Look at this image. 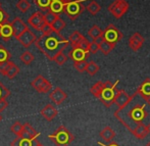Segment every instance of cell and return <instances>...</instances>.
Masks as SVG:
<instances>
[{
  "mask_svg": "<svg viewBox=\"0 0 150 146\" xmlns=\"http://www.w3.org/2000/svg\"><path fill=\"white\" fill-rule=\"evenodd\" d=\"M115 118L136 138H146L150 133V99L136 90L129 102L115 111Z\"/></svg>",
  "mask_w": 150,
  "mask_h": 146,
  "instance_id": "obj_1",
  "label": "cell"
},
{
  "mask_svg": "<svg viewBox=\"0 0 150 146\" xmlns=\"http://www.w3.org/2000/svg\"><path fill=\"white\" fill-rule=\"evenodd\" d=\"M38 135L39 134H38L37 131L29 123H26V124H24V129H23V132L20 137L27 138V139H35L38 137Z\"/></svg>",
  "mask_w": 150,
  "mask_h": 146,
  "instance_id": "obj_18",
  "label": "cell"
},
{
  "mask_svg": "<svg viewBox=\"0 0 150 146\" xmlns=\"http://www.w3.org/2000/svg\"><path fill=\"white\" fill-rule=\"evenodd\" d=\"M8 18H9V16H8V13L5 11L4 9H2L1 7H0V25H5L8 23Z\"/></svg>",
  "mask_w": 150,
  "mask_h": 146,
  "instance_id": "obj_40",
  "label": "cell"
},
{
  "mask_svg": "<svg viewBox=\"0 0 150 146\" xmlns=\"http://www.w3.org/2000/svg\"><path fill=\"white\" fill-rule=\"evenodd\" d=\"M58 18V16L56 13L52 11H47L45 14H44V18H45V23L46 24H49V25H52L54 22L56 21V18Z\"/></svg>",
  "mask_w": 150,
  "mask_h": 146,
  "instance_id": "obj_35",
  "label": "cell"
},
{
  "mask_svg": "<svg viewBox=\"0 0 150 146\" xmlns=\"http://www.w3.org/2000/svg\"><path fill=\"white\" fill-rule=\"evenodd\" d=\"M40 31H41L43 34H49V33H51V32H53V28H52L51 25L46 24V23H45V24L43 25V27H42Z\"/></svg>",
  "mask_w": 150,
  "mask_h": 146,
  "instance_id": "obj_44",
  "label": "cell"
},
{
  "mask_svg": "<svg viewBox=\"0 0 150 146\" xmlns=\"http://www.w3.org/2000/svg\"><path fill=\"white\" fill-rule=\"evenodd\" d=\"M84 38V36L80 33L79 31H75L71 33V35L69 36V44L71 45V47H76V46L79 45V43L82 41V39Z\"/></svg>",
  "mask_w": 150,
  "mask_h": 146,
  "instance_id": "obj_23",
  "label": "cell"
},
{
  "mask_svg": "<svg viewBox=\"0 0 150 146\" xmlns=\"http://www.w3.org/2000/svg\"><path fill=\"white\" fill-rule=\"evenodd\" d=\"M145 146H150V141H149V142H148V143H147V144H146V145H145Z\"/></svg>",
  "mask_w": 150,
  "mask_h": 146,
  "instance_id": "obj_49",
  "label": "cell"
},
{
  "mask_svg": "<svg viewBox=\"0 0 150 146\" xmlns=\"http://www.w3.org/2000/svg\"><path fill=\"white\" fill-rule=\"evenodd\" d=\"M49 139L56 146H69L74 141V135L64 126H60L55 132L49 135Z\"/></svg>",
  "mask_w": 150,
  "mask_h": 146,
  "instance_id": "obj_4",
  "label": "cell"
},
{
  "mask_svg": "<svg viewBox=\"0 0 150 146\" xmlns=\"http://www.w3.org/2000/svg\"><path fill=\"white\" fill-rule=\"evenodd\" d=\"M115 18H120L129 10V3L126 0H115L107 8Z\"/></svg>",
  "mask_w": 150,
  "mask_h": 146,
  "instance_id": "obj_6",
  "label": "cell"
},
{
  "mask_svg": "<svg viewBox=\"0 0 150 146\" xmlns=\"http://www.w3.org/2000/svg\"><path fill=\"white\" fill-rule=\"evenodd\" d=\"M51 26H52V28H53V31L60 33V32L65 28V22L63 20H61L59 16H58V18H56V21L51 25Z\"/></svg>",
  "mask_w": 150,
  "mask_h": 146,
  "instance_id": "obj_33",
  "label": "cell"
},
{
  "mask_svg": "<svg viewBox=\"0 0 150 146\" xmlns=\"http://www.w3.org/2000/svg\"><path fill=\"white\" fill-rule=\"evenodd\" d=\"M88 35H89L93 40H94V39H96V38L103 36V31L99 28L97 25H94V26H93L92 28L88 31Z\"/></svg>",
  "mask_w": 150,
  "mask_h": 146,
  "instance_id": "obj_27",
  "label": "cell"
},
{
  "mask_svg": "<svg viewBox=\"0 0 150 146\" xmlns=\"http://www.w3.org/2000/svg\"><path fill=\"white\" fill-rule=\"evenodd\" d=\"M115 46V43H111V42L105 41L104 40V41L100 44V51L102 52L104 55H108L113 50Z\"/></svg>",
  "mask_w": 150,
  "mask_h": 146,
  "instance_id": "obj_24",
  "label": "cell"
},
{
  "mask_svg": "<svg viewBox=\"0 0 150 146\" xmlns=\"http://www.w3.org/2000/svg\"><path fill=\"white\" fill-rule=\"evenodd\" d=\"M49 98L55 105H60L67 98V95L60 87H56L50 92Z\"/></svg>",
  "mask_w": 150,
  "mask_h": 146,
  "instance_id": "obj_10",
  "label": "cell"
},
{
  "mask_svg": "<svg viewBox=\"0 0 150 146\" xmlns=\"http://www.w3.org/2000/svg\"><path fill=\"white\" fill-rule=\"evenodd\" d=\"M64 7H65V4L63 3L61 0H54V1H52L51 4H50L49 10L58 16V14L64 12Z\"/></svg>",
  "mask_w": 150,
  "mask_h": 146,
  "instance_id": "obj_20",
  "label": "cell"
},
{
  "mask_svg": "<svg viewBox=\"0 0 150 146\" xmlns=\"http://www.w3.org/2000/svg\"><path fill=\"white\" fill-rule=\"evenodd\" d=\"M71 1H74V0H71Z\"/></svg>",
  "mask_w": 150,
  "mask_h": 146,
  "instance_id": "obj_52",
  "label": "cell"
},
{
  "mask_svg": "<svg viewBox=\"0 0 150 146\" xmlns=\"http://www.w3.org/2000/svg\"><path fill=\"white\" fill-rule=\"evenodd\" d=\"M10 95V90L6 86H4L2 84V82L0 81V101L6 99Z\"/></svg>",
  "mask_w": 150,
  "mask_h": 146,
  "instance_id": "obj_37",
  "label": "cell"
},
{
  "mask_svg": "<svg viewBox=\"0 0 150 146\" xmlns=\"http://www.w3.org/2000/svg\"><path fill=\"white\" fill-rule=\"evenodd\" d=\"M20 59L25 64H30L31 62H33V61L35 60V56H34V54L31 53L30 51H25L24 53L21 55Z\"/></svg>",
  "mask_w": 150,
  "mask_h": 146,
  "instance_id": "obj_31",
  "label": "cell"
},
{
  "mask_svg": "<svg viewBox=\"0 0 150 146\" xmlns=\"http://www.w3.org/2000/svg\"><path fill=\"white\" fill-rule=\"evenodd\" d=\"M10 57H11L10 52L3 45H0V62H5V61L10 60Z\"/></svg>",
  "mask_w": 150,
  "mask_h": 146,
  "instance_id": "obj_30",
  "label": "cell"
},
{
  "mask_svg": "<svg viewBox=\"0 0 150 146\" xmlns=\"http://www.w3.org/2000/svg\"><path fill=\"white\" fill-rule=\"evenodd\" d=\"M1 120H2V117H1V115H0V122H1Z\"/></svg>",
  "mask_w": 150,
  "mask_h": 146,
  "instance_id": "obj_50",
  "label": "cell"
},
{
  "mask_svg": "<svg viewBox=\"0 0 150 146\" xmlns=\"http://www.w3.org/2000/svg\"><path fill=\"white\" fill-rule=\"evenodd\" d=\"M119 82H120L119 80L113 84H111L109 81L104 82V87L102 88V90H101L100 94H99L97 99H99L106 107H110L115 103V94L117 92L115 90V88H117Z\"/></svg>",
  "mask_w": 150,
  "mask_h": 146,
  "instance_id": "obj_3",
  "label": "cell"
},
{
  "mask_svg": "<svg viewBox=\"0 0 150 146\" xmlns=\"http://www.w3.org/2000/svg\"><path fill=\"white\" fill-rule=\"evenodd\" d=\"M11 62H12V61H10V60L5 61V62H0V73H1V75L5 76L6 72H7L8 67H10Z\"/></svg>",
  "mask_w": 150,
  "mask_h": 146,
  "instance_id": "obj_42",
  "label": "cell"
},
{
  "mask_svg": "<svg viewBox=\"0 0 150 146\" xmlns=\"http://www.w3.org/2000/svg\"><path fill=\"white\" fill-rule=\"evenodd\" d=\"M1 37L5 41H8L11 37H13V29L11 24H5L1 26Z\"/></svg>",
  "mask_w": 150,
  "mask_h": 146,
  "instance_id": "obj_22",
  "label": "cell"
},
{
  "mask_svg": "<svg viewBox=\"0 0 150 146\" xmlns=\"http://www.w3.org/2000/svg\"><path fill=\"white\" fill-rule=\"evenodd\" d=\"M67 60V56L63 53V51H61L58 54H56V56L54 57V61H55L58 65H62L63 63H65Z\"/></svg>",
  "mask_w": 150,
  "mask_h": 146,
  "instance_id": "obj_39",
  "label": "cell"
},
{
  "mask_svg": "<svg viewBox=\"0 0 150 146\" xmlns=\"http://www.w3.org/2000/svg\"><path fill=\"white\" fill-rule=\"evenodd\" d=\"M87 64H88V62L86 60L75 61V62H74V67H75L79 73H84V72H86V69H87Z\"/></svg>",
  "mask_w": 150,
  "mask_h": 146,
  "instance_id": "obj_36",
  "label": "cell"
},
{
  "mask_svg": "<svg viewBox=\"0 0 150 146\" xmlns=\"http://www.w3.org/2000/svg\"><path fill=\"white\" fill-rule=\"evenodd\" d=\"M52 0H35L36 5L42 10H47L49 9V6L51 4Z\"/></svg>",
  "mask_w": 150,
  "mask_h": 146,
  "instance_id": "obj_38",
  "label": "cell"
},
{
  "mask_svg": "<svg viewBox=\"0 0 150 146\" xmlns=\"http://www.w3.org/2000/svg\"><path fill=\"white\" fill-rule=\"evenodd\" d=\"M93 41L96 42L97 44H99V45H100V44L104 41V38H103V36H101V37H98V38H96V39H94Z\"/></svg>",
  "mask_w": 150,
  "mask_h": 146,
  "instance_id": "obj_46",
  "label": "cell"
},
{
  "mask_svg": "<svg viewBox=\"0 0 150 146\" xmlns=\"http://www.w3.org/2000/svg\"><path fill=\"white\" fill-rule=\"evenodd\" d=\"M28 24L30 25L33 29L35 30H41L43 25L45 24V18H44V14L41 11H37L33 13L29 18Z\"/></svg>",
  "mask_w": 150,
  "mask_h": 146,
  "instance_id": "obj_9",
  "label": "cell"
},
{
  "mask_svg": "<svg viewBox=\"0 0 150 146\" xmlns=\"http://www.w3.org/2000/svg\"><path fill=\"white\" fill-rule=\"evenodd\" d=\"M99 71V65L97 64L95 61H90L87 64V69H86V73H88L90 76H95Z\"/></svg>",
  "mask_w": 150,
  "mask_h": 146,
  "instance_id": "obj_29",
  "label": "cell"
},
{
  "mask_svg": "<svg viewBox=\"0 0 150 146\" xmlns=\"http://www.w3.org/2000/svg\"><path fill=\"white\" fill-rule=\"evenodd\" d=\"M145 39L140 33H134L129 40V46L134 52H137L143 46Z\"/></svg>",
  "mask_w": 150,
  "mask_h": 146,
  "instance_id": "obj_12",
  "label": "cell"
},
{
  "mask_svg": "<svg viewBox=\"0 0 150 146\" xmlns=\"http://www.w3.org/2000/svg\"><path fill=\"white\" fill-rule=\"evenodd\" d=\"M98 50H100V45L99 44H97L96 42L92 41L90 44V48H89V52L92 54H95L98 52Z\"/></svg>",
  "mask_w": 150,
  "mask_h": 146,
  "instance_id": "obj_43",
  "label": "cell"
},
{
  "mask_svg": "<svg viewBox=\"0 0 150 146\" xmlns=\"http://www.w3.org/2000/svg\"><path fill=\"white\" fill-rule=\"evenodd\" d=\"M0 37H1V25H0Z\"/></svg>",
  "mask_w": 150,
  "mask_h": 146,
  "instance_id": "obj_48",
  "label": "cell"
},
{
  "mask_svg": "<svg viewBox=\"0 0 150 146\" xmlns=\"http://www.w3.org/2000/svg\"><path fill=\"white\" fill-rule=\"evenodd\" d=\"M52 1H54V0H52Z\"/></svg>",
  "mask_w": 150,
  "mask_h": 146,
  "instance_id": "obj_54",
  "label": "cell"
},
{
  "mask_svg": "<svg viewBox=\"0 0 150 146\" xmlns=\"http://www.w3.org/2000/svg\"><path fill=\"white\" fill-rule=\"evenodd\" d=\"M38 144H39V142H38L37 138L27 139L18 136L16 139L11 141L10 146H38Z\"/></svg>",
  "mask_w": 150,
  "mask_h": 146,
  "instance_id": "obj_16",
  "label": "cell"
},
{
  "mask_svg": "<svg viewBox=\"0 0 150 146\" xmlns=\"http://www.w3.org/2000/svg\"><path fill=\"white\" fill-rule=\"evenodd\" d=\"M89 56V52L85 51L84 49L82 48L78 47H73L71 50L69 52V57L71 59H73L74 62L75 61H81V60H86V58Z\"/></svg>",
  "mask_w": 150,
  "mask_h": 146,
  "instance_id": "obj_14",
  "label": "cell"
},
{
  "mask_svg": "<svg viewBox=\"0 0 150 146\" xmlns=\"http://www.w3.org/2000/svg\"><path fill=\"white\" fill-rule=\"evenodd\" d=\"M30 7H31V4L28 0H20V1L16 3V8H18L21 12H23V13L28 11V10L30 9Z\"/></svg>",
  "mask_w": 150,
  "mask_h": 146,
  "instance_id": "obj_32",
  "label": "cell"
},
{
  "mask_svg": "<svg viewBox=\"0 0 150 146\" xmlns=\"http://www.w3.org/2000/svg\"><path fill=\"white\" fill-rule=\"evenodd\" d=\"M0 6H1V3H0Z\"/></svg>",
  "mask_w": 150,
  "mask_h": 146,
  "instance_id": "obj_53",
  "label": "cell"
},
{
  "mask_svg": "<svg viewBox=\"0 0 150 146\" xmlns=\"http://www.w3.org/2000/svg\"><path fill=\"white\" fill-rule=\"evenodd\" d=\"M18 73H20V67H18L16 64H14L13 62H11L10 67H8L7 72H6L5 76L8 78V79H13L14 77H16V76H18Z\"/></svg>",
  "mask_w": 150,
  "mask_h": 146,
  "instance_id": "obj_25",
  "label": "cell"
},
{
  "mask_svg": "<svg viewBox=\"0 0 150 146\" xmlns=\"http://www.w3.org/2000/svg\"><path fill=\"white\" fill-rule=\"evenodd\" d=\"M83 1L84 0H74L65 4L64 12L67 14L69 20H77L80 14H82V12L86 9V7L83 5Z\"/></svg>",
  "mask_w": 150,
  "mask_h": 146,
  "instance_id": "obj_5",
  "label": "cell"
},
{
  "mask_svg": "<svg viewBox=\"0 0 150 146\" xmlns=\"http://www.w3.org/2000/svg\"><path fill=\"white\" fill-rule=\"evenodd\" d=\"M104 87V82H97L96 84H94V85L91 87L90 89V92L92 95H94L96 98H98L99 94H100L101 90H102V88Z\"/></svg>",
  "mask_w": 150,
  "mask_h": 146,
  "instance_id": "obj_28",
  "label": "cell"
},
{
  "mask_svg": "<svg viewBox=\"0 0 150 146\" xmlns=\"http://www.w3.org/2000/svg\"><path fill=\"white\" fill-rule=\"evenodd\" d=\"M130 99L131 96L125 90H117L115 98V104L120 108V107H122L124 105H126Z\"/></svg>",
  "mask_w": 150,
  "mask_h": 146,
  "instance_id": "obj_17",
  "label": "cell"
},
{
  "mask_svg": "<svg viewBox=\"0 0 150 146\" xmlns=\"http://www.w3.org/2000/svg\"><path fill=\"white\" fill-rule=\"evenodd\" d=\"M11 26H12V29H13V37H16L18 39L23 33L29 30V27L28 25H26L20 18H16L11 23Z\"/></svg>",
  "mask_w": 150,
  "mask_h": 146,
  "instance_id": "obj_13",
  "label": "cell"
},
{
  "mask_svg": "<svg viewBox=\"0 0 150 146\" xmlns=\"http://www.w3.org/2000/svg\"><path fill=\"white\" fill-rule=\"evenodd\" d=\"M98 144L100 145V146H120L119 144H117V143H115V142H110L109 144H107V145L103 144V143H100V142H99Z\"/></svg>",
  "mask_w": 150,
  "mask_h": 146,
  "instance_id": "obj_47",
  "label": "cell"
},
{
  "mask_svg": "<svg viewBox=\"0 0 150 146\" xmlns=\"http://www.w3.org/2000/svg\"><path fill=\"white\" fill-rule=\"evenodd\" d=\"M99 136L101 137V139H102L104 142L110 143V142H112V140L115 139V132L110 128V127H105L102 131H100Z\"/></svg>",
  "mask_w": 150,
  "mask_h": 146,
  "instance_id": "obj_19",
  "label": "cell"
},
{
  "mask_svg": "<svg viewBox=\"0 0 150 146\" xmlns=\"http://www.w3.org/2000/svg\"><path fill=\"white\" fill-rule=\"evenodd\" d=\"M69 43V40L63 38L60 33L53 31L49 34H43L36 40L35 45L49 60H54L56 54L63 51Z\"/></svg>",
  "mask_w": 150,
  "mask_h": 146,
  "instance_id": "obj_2",
  "label": "cell"
},
{
  "mask_svg": "<svg viewBox=\"0 0 150 146\" xmlns=\"http://www.w3.org/2000/svg\"><path fill=\"white\" fill-rule=\"evenodd\" d=\"M38 146H43V145H42V144H40V143H39V144H38Z\"/></svg>",
  "mask_w": 150,
  "mask_h": 146,
  "instance_id": "obj_51",
  "label": "cell"
},
{
  "mask_svg": "<svg viewBox=\"0 0 150 146\" xmlns=\"http://www.w3.org/2000/svg\"><path fill=\"white\" fill-rule=\"evenodd\" d=\"M23 129H24V125L20 122L13 123L12 126L10 127V131H11L14 135H16V136H21V134H22V132H23Z\"/></svg>",
  "mask_w": 150,
  "mask_h": 146,
  "instance_id": "obj_34",
  "label": "cell"
},
{
  "mask_svg": "<svg viewBox=\"0 0 150 146\" xmlns=\"http://www.w3.org/2000/svg\"><path fill=\"white\" fill-rule=\"evenodd\" d=\"M145 98L150 99V79L147 78L144 81L141 83V85L139 86V88L137 89Z\"/></svg>",
  "mask_w": 150,
  "mask_h": 146,
  "instance_id": "obj_21",
  "label": "cell"
},
{
  "mask_svg": "<svg viewBox=\"0 0 150 146\" xmlns=\"http://www.w3.org/2000/svg\"><path fill=\"white\" fill-rule=\"evenodd\" d=\"M90 44H91V42H90V41H88V39H86V38L84 37L83 39H82V41L79 43V45H78V47L82 48V49H84V50H85V51L89 52ZM89 53H90V52H89Z\"/></svg>",
  "mask_w": 150,
  "mask_h": 146,
  "instance_id": "obj_41",
  "label": "cell"
},
{
  "mask_svg": "<svg viewBox=\"0 0 150 146\" xmlns=\"http://www.w3.org/2000/svg\"><path fill=\"white\" fill-rule=\"evenodd\" d=\"M36 40H37V37H36V35L31 31L30 29L27 30L25 33H23L22 35L18 38V41L26 48L30 47L32 44L35 43Z\"/></svg>",
  "mask_w": 150,
  "mask_h": 146,
  "instance_id": "obj_11",
  "label": "cell"
},
{
  "mask_svg": "<svg viewBox=\"0 0 150 146\" xmlns=\"http://www.w3.org/2000/svg\"><path fill=\"white\" fill-rule=\"evenodd\" d=\"M86 9H87L88 11H89V13H91L92 16H95V14H97L101 10V6L99 5L95 0H93V1H91L90 3L86 6Z\"/></svg>",
  "mask_w": 150,
  "mask_h": 146,
  "instance_id": "obj_26",
  "label": "cell"
},
{
  "mask_svg": "<svg viewBox=\"0 0 150 146\" xmlns=\"http://www.w3.org/2000/svg\"><path fill=\"white\" fill-rule=\"evenodd\" d=\"M32 87L39 93H48L52 90V84L42 75H39L32 81Z\"/></svg>",
  "mask_w": 150,
  "mask_h": 146,
  "instance_id": "obj_7",
  "label": "cell"
},
{
  "mask_svg": "<svg viewBox=\"0 0 150 146\" xmlns=\"http://www.w3.org/2000/svg\"><path fill=\"white\" fill-rule=\"evenodd\" d=\"M40 113H41V116L45 118L46 120H48V122H51V120H54L56 116H57L58 111H57L56 107L54 106L53 104H46L45 106L41 109Z\"/></svg>",
  "mask_w": 150,
  "mask_h": 146,
  "instance_id": "obj_15",
  "label": "cell"
},
{
  "mask_svg": "<svg viewBox=\"0 0 150 146\" xmlns=\"http://www.w3.org/2000/svg\"><path fill=\"white\" fill-rule=\"evenodd\" d=\"M103 38H104L105 41L117 44V42L122 39V33L119 29L115 28L112 24H110L103 31Z\"/></svg>",
  "mask_w": 150,
  "mask_h": 146,
  "instance_id": "obj_8",
  "label": "cell"
},
{
  "mask_svg": "<svg viewBox=\"0 0 150 146\" xmlns=\"http://www.w3.org/2000/svg\"><path fill=\"white\" fill-rule=\"evenodd\" d=\"M7 106H8V102L6 101V99L0 101V113H1V111H3Z\"/></svg>",
  "mask_w": 150,
  "mask_h": 146,
  "instance_id": "obj_45",
  "label": "cell"
}]
</instances>
